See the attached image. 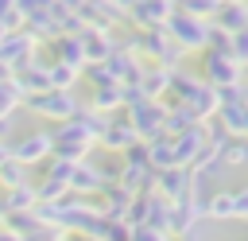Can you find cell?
<instances>
[{
  "mask_svg": "<svg viewBox=\"0 0 248 241\" xmlns=\"http://www.w3.org/2000/svg\"><path fill=\"white\" fill-rule=\"evenodd\" d=\"M205 136H209V120H198L186 132H174L170 136V167H190L198 148L205 144Z\"/></svg>",
  "mask_w": 248,
  "mask_h": 241,
  "instance_id": "7c38bea8",
  "label": "cell"
},
{
  "mask_svg": "<svg viewBox=\"0 0 248 241\" xmlns=\"http://www.w3.org/2000/svg\"><path fill=\"white\" fill-rule=\"evenodd\" d=\"M4 31H8V27H4V23H0V35H4Z\"/></svg>",
  "mask_w": 248,
  "mask_h": 241,
  "instance_id": "b9f144b4",
  "label": "cell"
},
{
  "mask_svg": "<svg viewBox=\"0 0 248 241\" xmlns=\"http://www.w3.org/2000/svg\"><path fill=\"white\" fill-rule=\"evenodd\" d=\"M198 74L213 89H229V86H244L248 70L229 54V47H205V51H198Z\"/></svg>",
  "mask_w": 248,
  "mask_h": 241,
  "instance_id": "277c9868",
  "label": "cell"
},
{
  "mask_svg": "<svg viewBox=\"0 0 248 241\" xmlns=\"http://www.w3.org/2000/svg\"><path fill=\"white\" fill-rule=\"evenodd\" d=\"M174 8H182V12H190V16L209 19V16L217 12V0H174Z\"/></svg>",
  "mask_w": 248,
  "mask_h": 241,
  "instance_id": "4dcf8cb0",
  "label": "cell"
},
{
  "mask_svg": "<svg viewBox=\"0 0 248 241\" xmlns=\"http://www.w3.org/2000/svg\"><path fill=\"white\" fill-rule=\"evenodd\" d=\"M50 148H54V136H50V128H39V132H23L19 140H12V144H8L12 159H19L23 167H39V163L50 155Z\"/></svg>",
  "mask_w": 248,
  "mask_h": 241,
  "instance_id": "30bf717a",
  "label": "cell"
},
{
  "mask_svg": "<svg viewBox=\"0 0 248 241\" xmlns=\"http://www.w3.org/2000/svg\"><path fill=\"white\" fill-rule=\"evenodd\" d=\"M23 109H31L35 117H46L54 124H62V120H70L81 109V101L74 97V89H43V93L23 97Z\"/></svg>",
  "mask_w": 248,
  "mask_h": 241,
  "instance_id": "8992f818",
  "label": "cell"
},
{
  "mask_svg": "<svg viewBox=\"0 0 248 241\" xmlns=\"http://www.w3.org/2000/svg\"><path fill=\"white\" fill-rule=\"evenodd\" d=\"M0 23H4L8 31L23 23V19H19V12H16V0H0Z\"/></svg>",
  "mask_w": 248,
  "mask_h": 241,
  "instance_id": "836d02e7",
  "label": "cell"
},
{
  "mask_svg": "<svg viewBox=\"0 0 248 241\" xmlns=\"http://www.w3.org/2000/svg\"><path fill=\"white\" fill-rule=\"evenodd\" d=\"M244 140H248V124H244Z\"/></svg>",
  "mask_w": 248,
  "mask_h": 241,
  "instance_id": "7bdbcfd3",
  "label": "cell"
},
{
  "mask_svg": "<svg viewBox=\"0 0 248 241\" xmlns=\"http://www.w3.org/2000/svg\"><path fill=\"white\" fill-rule=\"evenodd\" d=\"M81 78L78 66H66V62H46V86L50 89H74Z\"/></svg>",
  "mask_w": 248,
  "mask_h": 241,
  "instance_id": "7402d4cb",
  "label": "cell"
},
{
  "mask_svg": "<svg viewBox=\"0 0 248 241\" xmlns=\"http://www.w3.org/2000/svg\"><path fill=\"white\" fill-rule=\"evenodd\" d=\"M50 62H66V66H78L85 70V51H81V35H54L50 39Z\"/></svg>",
  "mask_w": 248,
  "mask_h": 241,
  "instance_id": "ac0fdd59",
  "label": "cell"
},
{
  "mask_svg": "<svg viewBox=\"0 0 248 241\" xmlns=\"http://www.w3.org/2000/svg\"><path fill=\"white\" fill-rule=\"evenodd\" d=\"M8 78H12V66H4V62H0V82H8Z\"/></svg>",
  "mask_w": 248,
  "mask_h": 241,
  "instance_id": "8d00e7d4",
  "label": "cell"
},
{
  "mask_svg": "<svg viewBox=\"0 0 248 241\" xmlns=\"http://www.w3.org/2000/svg\"><path fill=\"white\" fill-rule=\"evenodd\" d=\"M240 93H244V105H248V82H244V86H240Z\"/></svg>",
  "mask_w": 248,
  "mask_h": 241,
  "instance_id": "ab89813d",
  "label": "cell"
},
{
  "mask_svg": "<svg viewBox=\"0 0 248 241\" xmlns=\"http://www.w3.org/2000/svg\"><path fill=\"white\" fill-rule=\"evenodd\" d=\"M143 144H147L151 167H170V132H163V136H155V140H143Z\"/></svg>",
  "mask_w": 248,
  "mask_h": 241,
  "instance_id": "484cf974",
  "label": "cell"
},
{
  "mask_svg": "<svg viewBox=\"0 0 248 241\" xmlns=\"http://www.w3.org/2000/svg\"><path fill=\"white\" fill-rule=\"evenodd\" d=\"M132 190H124L120 183H108L101 194H97V206H101V214L105 218H112V222H124L128 218V206H132Z\"/></svg>",
  "mask_w": 248,
  "mask_h": 241,
  "instance_id": "e0dca14e",
  "label": "cell"
},
{
  "mask_svg": "<svg viewBox=\"0 0 248 241\" xmlns=\"http://www.w3.org/2000/svg\"><path fill=\"white\" fill-rule=\"evenodd\" d=\"M163 31H167L186 54H198V51H205V47L213 43V31H217V27H213L209 19H202V16H190V12L174 8V12L167 16Z\"/></svg>",
  "mask_w": 248,
  "mask_h": 241,
  "instance_id": "3957f363",
  "label": "cell"
},
{
  "mask_svg": "<svg viewBox=\"0 0 248 241\" xmlns=\"http://www.w3.org/2000/svg\"><path fill=\"white\" fill-rule=\"evenodd\" d=\"M163 101H182L198 113V120H213L217 113V89L202 78V74H190L182 66L170 70V86H167V97Z\"/></svg>",
  "mask_w": 248,
  "mask_h": 241,
  "instance_id": "6da1fadb",
  "label": "cell"
},
{
  "mask_svg": "<svg viewBox=\"0 0 248 241\" xmlns=\"http://www.w3.org/2000/svg\"><path fill=\"white\" fill-rule=\"evenodd\" d=\"M0 241H19V237H16V233H12L8 225H0Z\"/></svg>",
  "mask_w": 248,
  "mask_h": 241,
  "instance_id": "d590c367",
  "label": "cell"
},
{
  "mask_svg": "<svg viewBox=\"0 0 248 241\" xmlns=\"http://www.w3.org/2000/svg\"><path fill=\"white\" fill-rule=\"evenodd\" d=\"M170 218H174V206H170L167 198H159V194H151V202H147V218H143V225H151V229H159V233H170Z\"/></svg>",
  "mask_w": 248,
  "mask_h": 241,
  "instance_id": "ffe728a7",
  "label": "cell"
},
{
  "mask_svg": "<svg viewBox=\"0 0 248 241\" xmlns=\"http://www.w3.org/2000/svg\"><path fill=\"white\" fill-rule=\"evenodd\" d=\"M182 241H198V233H194V237H182Z\"/></svg>",
  "mask_w": 248,
  "mask_h": 241,
  "instance_id": "60d3db41",
  "label": "cell"
},
{
  "mask_svg": "<svg viewBox=\"0 0 248 241\" xmlns=\"http://www.w3.org/2000/svg\"><path fill=\"white\" fill-rule=\"evenodd\" d=\"M50 136H54V148H50V155L54 159H66V163H81V159H89V152H93V140L81 132V124L70 117V120H62V124H54L50 128Z\"/></svg>",
  "mask_w": 248,
  "mask_h": 241,
  "instance_id": "52a82bcc",
  "label": "cell"
},
{
  "mask_svg": "<svg viewBox=\"0 0 248 241\" xmlns=\"http://www.w3.org/2000/svg\"><path fill=\"white\" fill-rule=\"evenodd\" d=\"M244 163H248V140H244V136H229V140L221 144V171L244 167Z\"/></svg>",
  "mask_w": 248,
  "mask_h": 241,
  "instance_id": "cb8c5ba5",
  "label": "cell"
},
{
  "mask_svg": "<svg viewBox=\"0 0 248 241\" xmlns=\"http://www.w3.org/2000/svg\"><path fill=\"white\" fill-rule=\"evenodd\" d=\"M81 105H85V109H97V113H105V117H108V113H120V109H124V86H120V82L93 86Z\"/></svg>",
  "mask_w": 248,
  "mask_h": 241,
  "instance_id": "2e32d148",
  "label": "cell"
},
{
  "mask_svg": "<svg viewBox=\"0 0 248 241\" xmlns=\"http://www.w3.org/2000/svg\"><path fill=\"white\" fill-rule=\"evenodd\" d=\"M151 179H155V167H151V159H147V144L136 140L132 148L120 152L116 183H120L124 190H132V194H143V190H151Z\"/></svg>",
  "mask_w": 248,
  "mask_h": 241,
  "instance_id": "5b68a950",
  "label": "cell"
},
{
  "mask_svg": "<svg viewBox=\"0 0 248 241\" xmlns=\"http://www.w3.org/2000/svg\"><path fill=\"white\" fill-rule=\"evenodd\" d=\"M81 51H85V66L89 62H105L116 47H120V39L112 35V27H97V23H85L81 31Z\"/></svg>",
  "mask_w": 248,
  "mask_h": 241,
  "instance_id": "4fadbf2b",
  "label": "cell"
},
{
  "mask_svg": "<svg viewBox=\"0 0 248 241\" xmlns=\"http://www.w3.org/2000/svg\"><path fill=\"white\" fill-rule=\"evenodd\" d=\"M132 241H178V237L159 233V229H151V225H136V229H132Z\"/></svg>",
  "mask_w": 248,
  "mask_h": 241,
  "instance_id": "e575fe53",
  "label": "cell"
},
{
  "mask_svg": "<svg viewBox=\"0 0 248 241\" xmlns=\"http://www.w3.org/2000/svg\"><path fill=\"white\" fill-rule=\"evenodd\" d=\"M120 47H128L132 54H140L143 62H155V66H182L186 51L163 31V27H143V31H132L128 39H120Z\"/></svg>",
  "mask_w": 248,
  "mask_h": 241,
  "instance_id": "7a4b0ae2",
  "label": "cell"
},
{
  "mask_svg": "<svg viewBox=\"0 0 248 241\" xmlns=\"http://www.w3.org/2000/svg\"><path fill=\"white\" fill-rule=\"evenodd\" d=\"M205 218L213 222H232V190H213L205 198Z\"/></svg>",
  "mask_w": 248,
  "mask_h": 241,
  "instance_id": "d4e9b609",
  "label": "cell"
},
{
  "mask_svg": "<svg viewBox=\"0 0 248 241\" xmlns=\"http://www.w3.org/2000/svg\"><path fill=\"white\" fill-rule=\"evenodd\" d=\"M8 155H12V152H8V140H0V163H4Z\"/></svg>",
  "mask_w": 248,
  "mask_h": 241,
  "instance_id": "74e56055",
  "label": "cell"
},
{
  "mask_svg": "<svg viewBox=\"0 0 248 241\" xmlns=\"http://www.w3.org/2000/svg\"><path fill=\"white\" fill-rule=\"evenodd\" d=\"M66 190H70V187H66L62 179H50V175H43V179L35 183V198H39V202H58Z\"/></svg>",
  "mask_w": 248,
  "mask_h": 241,
  "instance_id": "83f0119b",
  "label": "cell"
},
{
  "mask_svg": "<svg viewBox=\"0 0 248 241\" xmlns=\"http://www.w3.org/2000/svg\"><path fill=\"white\" fill-rule=\"evenodd\" d=\"M19 183H27V167L8 155V159L0 163V190H12V187H19Z\"/></svg>",
  "mask_w": 248,
  "mask_h": 241,
  "instance_id": "4316f807",
  "label": "cell"
},
{
  "mask_svg": "<svg viewBox=\"0 0 248 241\" xmlns=\"http://www.w3.org/2000/svg\"><path fill=\"white\" fill-rule=\"evenodd\" d=\"M167 105V132L174 136V132H186L190 124H198V113L190 109V105H182V101H163Z\"/></svg>",
  "mask_w": 248,
  "mask_h": 241,
  "instance_id": "44dd1931",
  "label": "cell"
},
{
  "mask_svg": "<svg viewBox=\"0 0 248 241\" xmlns=\"http://www.w3.org/2000/svg\"><path fill=\"white\" fill-rule=\"evenodd\" d=\"M194 179H198V171H190V167H155L151 194H159V198H167V202H178V198L194 187Z\"/></svg>",
  "mask_w": 248,
  "mask_h": 241,
  "instance_id": "8fae6325",
  "label": "cell"
},
{
  "mask_svg": "<svg viewBox=\"0 0 248 241\" xmlns=\"http://www.w3.org/2000/svg\"><path fill=\"white\" fill-rule=\"evenodd\" d=\"M229 54L248 70V27H240L236 35H229Z\"/></svg>",
  "mask_w": 248,
  "mask_h": 241,
  "instance_id": "f546056e",
  "label": "cell"
},
{
  "mask_svg": "<svg viewBox=\"0 0 248 241\" xmlns=\"http://www.w3.org/2000/svg\"><path fill=\"white\" fill-rule=\"evenodd\" d=\"M39 47H43V43H39L27 27H12V31H4V35H0V62L16 70V66H23L27 58H35V54H39Z\"/></svg>",
  "mask_w": 248,
  "mask_h": 241,
  "instance_id": "9c48e42d",
  "label": "cell"
},
{
  "mask_svg": "<svg viewBox=\"0 0 248 241\" xmlns=\"http://www.w3.org/2000/svg\"><path fill=\"white\" fill-rule=\"evenodd\" d=\"M140 93L151 97V101H163L167 97V86H170V66H155V62H143V74H140Z\"/></svg>",
  "mask_w": 248,
  "mask_h": 241,
  "instance_id": "d6986e66",
  "label": "cell"
},
{
  "mask_svg": "<svg viewBox=\"0 0 248 241\" xmlns=\"http://www.w3.org/2000/svg\"><path fill=\"white\" fill-rule=\"evenodd\" d=\"M140 136H136V128H132V120L124 117V109L120 113H108V124H105V132L97 136V144L105 148V152H124V148H132Z\"/></svg>",
  "mask_w": 248,
  "mask_h": 241,
  "instance_id": "5bb4252c",
  "label": "cell"
},
{
  "mask_svg": "<svg viewBox=\"0 0 248 241\" xmlns=\"http://www.w3.org/2000/svg\"><path fill=\"white\" fill-rule=\"evenodd\" d=\"M0 225H4V222H0Z\"/></svg>",
  "mask_w": 248,
  "mask_h": 241,
  "instance_id": "ee69618b",
  "label": "cell"
},
{
  "mask_svg": "<svg viewBox=\"0 0 248 241\" xmlns=\"http://www.w3.org/2000/svg\"><path fill=\"white\" fill-rule=\"evenodd\" d=\"M209 23L225 35H236L240 27H248V0H221L217 12L209 16Z\"/></svg>",
  "mask_w": 248,
  "mask_h": 241,
  "instance_id": "9a60e30c",
  "label": "cell"
},
{
  "mask_svg": "<svg viewBox=\"0 0 248 241\" xmlns=\"http://www.w3.org/2000/svg\"><path fill=\"white\" fill-rule=\"evenodd\" d=\"M124 117L132 120L136 136L140 140H155L167 132V105L163 101H151V97H140L132 105H124Z\"/></svg>",
  "mask_w": 248,
  "mask_h": 241,
  "instance_id": "ba28073f",
  "label": "cell"
},
{
  "mask_svg": "<svg viewBox=\"0 0 248 241\" xmlns=\"http://www.w3.org/2000/svg\"><path fill=\"white\" fill-rule=\"evenodd\" d=\"M232 218L236 222H248V187L232 190Z\"/></svg>",
  "mask_w": 248,
  "mask_h": 241,
  "instance_id": "d6a6232c",
  "label": "cell"
},
{
  "mask_svg": "<svg viewBox=\"0 0 248 241\" xmlns=\"http://www.w3.org/2000/svg\"><path fill=\"white\" fill-rule=\"evenodd\" d=\"M112 4H120V8H124V12H128V4H132V0H112Z\"/></svg>",
  "mask_w": 248,
  "mask_h": 241,
  "instance_id": "f35d334b",
  "label": "cell"
},
{
  "mask_svg": "<svg viewBox=\"0 0 248 241\" xmlns=\"http://www.w3.org/2000/svg\"><path fill=\"white\" fill-rule=\"evenodd\" d=\"M101 241H132V225L128 222H105V233H101Z\"/></svg>",
  "mask_w": 248,
  "mask_h": 241,
  "instance_id": "1f68e13d",
  "label": "cell"
},
{
  "mask_svg": "<svg viewBox=\"0 0 248 241\" xmlns=\"http://www.w3.org/2000/svg\"><path fill=\"white\" fill-rule=\"evenodd\" d=\"M19 105H23V97H19V89L12 86V78L0 82V120H4V117H16Z\"/></svg>",
  "mask_w": 248,
  "mask_h": 241,
  "instance_id": "f1b7e54d",
  "label": "cell"
},
{
  "mask_svg": "<svg viewBox=\"0 0 248 241\" xmlns=\"http://www.w3.org/2000/svg\"><path fill=\"white\" fill-rule=\"evenodd\" d=\"M4 194V206H8V214H16V210H35V183H19V187H12V190H0Z\"/></svg>",
  "mask_w": 248,
  "mask_h": 241,
  "instance_id": "603a6c76",
  "label": "cell"
}]
</instances>
